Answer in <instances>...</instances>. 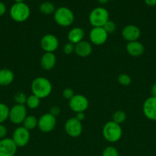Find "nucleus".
Segmentation results:
<instances>
[{
	"label": "nucleus",
	"instance_id": "obj_1",
	"mask_svg": "<svg viewBox=\"0 0 156 156\" xmlns=\"http://www.w3.org/2000/svg\"><path fill=\"white\" fill-rule=\"evenodd\" d=\"M32 94L39 98L43 99L48 97L52 91V85L45 77H37L32 81L31 85Z\"/></svg>",
	"mask_w": 156,
	"mask_h": 156
},
{
	"label": "nucleus",
	"instance_id": "obj_2",
	"mask_svg": "<svg viewBox=\"0 0 156 156\" xmlns=\"http://www.w3.org/2000/svg\"><path fill=\"white\" fill-rule=\"evenodd\" d=\"M102 136L109 143H116L122 136V127L113 120L107 122L102 127Z\"/></svg>",
	"mask_w": 156,
	"mask_h": 156
},
{
	"label": "nucleus",
	"instance_id": "obj_3",
	"mask_svg": "<svg viewBox=\"0 0 156 156\" xmlns=\"http://www.w3.org/2000/svg\"><path fill=\"white\" fill-rule=\"evenodd\" d=\"M9 14L13 21L16 22H24L30 17L31 10L26 3H15L11 7Z\"/></svg>",
	"mask_w": 156,
	"mask_h": 156
},
{
	"label": "nucleus",
	"instance_id": "obj_4",
	"mask_svg": "<svg viewBox=\"0 0 156 156\" xmlns=\"http://www.w3.org/2000/svg\"><path fill=\"white\" fill-rule=\"evenodd\" d=\"M54 21L61 27H69L74 21V14L69 8L59 7L54 13Z\"/></svg>",
	"mask_w": 156,
	"mask_h": 156
},
{
	"label": "nucleus",
	"instance_id": "obj_5",
	"mask_svg": "<svg viewBox=\"0 0 156 156\" xmlns=\"http://www.w3.org/2000/svg\"><path fill=\"white\" fill-rule=\"evenodd\" d=\"M110 14L107 9L103 7H96L90 12L89 15V21L93 27H103L109 21Z\"/></svg>",
	"mask_w": 156,
	"mask_h": 156
},
{
	"label": "nucleus",
	"instance_id": "obj_6",
	"mask_svg": "<svg viewBox=\"0 0 156 156\" xmlns=\"http://www.w3.org/2000/svg\"><path fill=\"white\" fill-rule=\"evenodd\" d=\"M27 116V108L25 105H15L9 109V118L14 124L22 123Z\"/></svg>",
	"mask_w": 156,
	"mask_h": 156
},
{
	"label": "nucleus",
	"instance_id": "obj_7",
	"mask_svg": "<svg viewBox=\"0 0 156 156\" xmlns=\"http://www.w3.org/2000/svg\"><path fill=\"white\" fill-rule=\"evenodd\" d=\"M89 107V101L83 94H74L69 100V108L75 113L85 112Z\"/></svg>",
	"mask_w": 156,
	"mask_h": 156
},
{
	"label": "nucleus",
	"instance_id": "obj_8",
	"mask_svg": "<svg viewBox=\"0 0 156 156\" xmlns=\"http://www.w3.org/2000/svg\"><path fill=\"white\" fill-rule=\"evenodd\" d=\"M64 129L69 136L73 138L80 136L83 132L82 122L78 120L76 117H71L66 121Z\"/></svg>",
	"mask_w": 156,
	"mask_h": 156
},
{
	"label": "nucleus",
	"instance_id": "obj_9",
	"mask_svg": "<svg viewBox=\"0 0 156 156\" xmlns=\"http://www.w3.org/2000/svg\"><path fill=\"white\" fill-rule=\"evenodd\" d=\"M30 137V131L22 126H18L14 130L12 139L17 147H24L29 143Z\"/></svg>",
	"mask_w": 156,
	"mask_h": 156
},
{
	"label": "nucleus",
	"instance_id": "obj_10",
	"mask_svg": "<svg viewBox=\"0 0 156 156\" xmlns=\"http://www.w3.org/2000/svg\"><path fill=\"white\" fill-rule=\"evenodd\" d=\"M56 123V117L51 115L50 113H46L38 119V127L41 132L49 133L54 129Z\"/></svg>",
	"mask_w": 156,
	"mask_h": 156
},
{
	"label": "nucleus",
	"instance_id": "obj_11",
	"mask_svg": "<svg viewBox=\"0 0 156 156\" xmlns=\"http://www.w3.org/2000/svg\"><path fill=\"white\" fill-rule=\"evenodd\" d=\"M40 44L45 53H54L59 47V41L55 35L47 34L42 37Z\"/></svg>",
	"mask_w": 156,
	"mask_h": 156
},
{
	"label": "nucleus",
	"instance_id": "obj_12",
	"mask_svg": "<svg viewBox=\"0 0 156 156\" xmlns=\"http://www.w3.org/2000/svg\"><path fill=\"white\" fill-rule=\"evenodd\" d=\"M108 33L102 27H93L89 34L90 41L93 44L100 46L105 44L108 39Z\"/></svg>",
	"mask_w": 156,
	"mask_h": 156
},
{
	"label": "nucleus",
	"instance_id": "obj_13",
	"mask_svg": "<svg viewBox=\"0 0 156 156\" xmlns=\"http://www.w3.org/2000/svg\"><path fill=\"white\" fill-rule=\"evenodd\" d=\"M142 111L147 119L155 121L156 120V98H148L145 101L142 106Z\"/></svg>",
	"mask_w": 156,
	"mask_h": 156
},
{
	"label": "nucleus",
	"instance_id": "obj_14",
	"mask_svg": "<svg viewBox=\"0 0 156 156\" xmlns=\"http://www.w3.org/2000/svg\"><path fill=\"white\" fill-rule=\"evenodd\" d=\"M17 148L12 139L4 138L0 140V156H15Z\"/></svg>",
	"mask_w": 156,
	"mask_h": 156
},
{
	"label": "nucleus",
	"instance_id": "obj_15",
	"mask_svg": "<svg viewBox=\"0 0 156 156\" xmlns=\"http://www.w3.org/2000/svg\"><path fill=\"white\" fill-rule=\"evenodd\" d=\"M122 36L124 40L128 42L138 41L141 36V30L139 27L134 24H128L126 25L122 31Z\"/></svg>",
	"mask_w": 156,
	"mask_h": 156
},
{
	"label": "nucleus",
	"instance_id": "obj_16",
	"mask_svg": "<svg viewBox=\"0 0 156 156\" xmlns=\"http://www.w3.org/2000/svg\"><path fill=\"white\" fill-rule=\"evenodd\" d=\"M93 51V47L90 42L87 41H82L78 44H75L74 52L78 56L87 57L90 56Z\"/></svg>",
	"mask_w": 156,
	"mask_h": 156
},
{
	"label": "nucleus",
	"instance_id": "obj_17",
	"mask_svg": "<svg viewBox=\"0 0 156 156\" xmlns=\"http://www.w3.org/2000/svg\"><path fill=\"white\" fill-rule=\"evenodd\" d=\"M126 51L130 56L133 57H138L142 56L145 52V47L139 41L128 42L126 45Z\"/></svg>",
	"mask_w": 156,
	"mask_h": 156
},
{
	"label": "nucleus",
	"instance_id": "obj_18",
	"mask_svg": "<svg viewBox=\"0 0 156 156\" xmlns=\"http://www.w3.org/2000/svg\"><path fill=\"white\" fill-rule=\"evenodd\" d=\"M57 62L56 56L54 53H44L41 58V66L44 70H51Z\"/></svg>",
	"mask_w": 156,
	"mask_h": 156
},
{
	"label": "nucleus",
	"instance_id": "obj_19",
	"mask_svg": "<svg viewBox=\"0 0 156 156\" xmlns=\"http://www.w3.org/2000/svg\"><path fill=\"white\" fill-rule=\"evenodd\" d=\"M84 36H85V32L84 29L82 27H75L68 32L67 39L69 42L75 45L80 41H84Z\"/></svg>",
	"mask_w": 156,
	"mask_h": 156
},
{
	"label": "nucleus",
	"instance_id": "obj_20",
	"mask_svg": "<svg viewBox=\"0 0 156 156\" xmlns=\"http://www.w3.org/2000/svg\"><path fill=\"white\" fill-rule=\"evenodd\" d=\"M15 79V75L12 70L9 69H0V85L8 86L12 83Z\"/></svg>",
	"mask_w": 156,
	"mask_h": 156
},
{
	"label": "nucleus",
	"instance_id": "obj_21",
	"mask_svg": "<svg viewBox=\"0 0 156 156\" xmlns=\"http://www.w3.org/2000/svg\"><path fill=\"white\" fill-rule=\"evenodd\" d=\"M38 119L33 115H28L23 122V126L28 130H32L38 126Z\"/></svg>",
	"mask_w": 156,
	"mask_h": 156
},
{
	"label": "nucleus",
	"instance_id": "obj_22",
	"mask_svg": "<svg viewBox=\"0 0 156 156\" xmlns=\"http://www.w3.org/2000/svg\"><path fill=\"white\" fill-rule=\"evenodd\" d=\"M39 10L44 15H51L54 13L56 9L54 5L50 2H44L40 5Z\"/></svg>",
	"mask_w": 156,
	"mask_h": 156
},
{
	"label": "nucleus",
	"instance_id": "obj_23",
	"mask_svg": "<svg viewBox=\"0 0 156 156\" xmlns=\"http://www.w3.org/2000/svg\"><path fill=\"white\" fill-rule=\"evenodd\" d=\"M40 104H41V98L37 97L36 95L32 94L31 95L28 96L25 105L28 108L32 110L36 109L39 107Z\"/></svg>",
	"mask_w": 156,
	"mask_h": 156
},
{
	"label": "nucleus",
	"instance_id": "obj_24",
	"mask_svg": "<svg viewBox=\"0 0 156 156\" xmlns=\"http://www.w3.org/2000/svg\"><path fill=\"white\" fill-rule=\"evenodd\" d=\"M126 114L123 111H117L113 114V121L118 124H122L126 120Z\"/></svg>",
	"mask_w": 156,
	"mask_h": 156
},
{
	"label": "nucleus",
	"instance_id": "obj_25",
	"mask_svg": "<svg viewBox=\"0 0 156 156\" xmlns=\"http://www.w3.org/2000/svg\"><path fill=\"white\" fill-rule=\"evenodd\" d=\"M9 109L10 108L7 105L0 103V123H3L9 118Z\"/></svg>",
	"mask_w": 156,
	"mask_h": 156
},
{
	"label": "nucleus",
	"instance_id": "obj_26",
	"mask_svg": "<svg viewBox=\"0 0 156 156\" xmlns=\"http://www.w3.org/2000/svg\"><path fill=\"white\" fill-rule=\"evenodd\" d=\"M28 96L22 91H18L14 95V101L16 105H25Z\"/></svg>",
	"mask_w": 156,
	"mask_h": 156
},
{
	"label": "nucleus",
	"instance_id": "obj_27",
	"mask_svg": "<svg viewBox=\"0 0 156 156\" xmlns=\"http://www.w3.org/2000/svg\"><path fill=\"white\" fill-rule=\"evenodd\" d=\"M118 82L120 85H123V86H128L131 84L132 79L128 75L125 74V73H122L118 76Z\"/></svg>",
	"mask_w": 156,
	"mask_h": 156
},
{
	"label": "nucleus",
	"instance_id": "obj_28",
	"mask_svg": "<svg viewBox=\"0 0 156 156\" xmlns=\"http://www.w3.org/2000/svg\"><path fill=\"white\" fill-rule=\"evenodd\" d=\"M102 156H119L117 149L113 146H108L102 151Z\"/></svg>",
	"mask_w": 156,
	"mask_h": 156
},
{
	"label": "nucleus",
	"instance_id": "obj_29",
	"mask_svg": "<svg viewBox=\"0 0 156 156\" xmlns=\"http://www.w3.org/2000/svg\"><path fill=\"white\" fill-rule=\"evenodd\" d=\"M102 27L105 29V30L108 33V34H112L113 33V32L116 31V24H115L114 21H111V20H109V21L104 24Z\"/></svg>",
	"mask_w": 156,
	"mask_h": 156
},
{
	"label": "nucleus",
	"instance_id": "obj_30",
	"mask_svg": "<svg viewBox=\"0 0 156 156\" xmlns=\"http://www.w3.org/2000/svg\"><path fill=\"white\" fill-rule=\"evenodd\" d=\"M75 50V45L71 44V43H67L63 47V52L64 54L66 55H70L74 52Z\"/></svg>",
	"mask_w": 156,
	"mask_h": 156
},
{
	"label": "nucleus",
	"instance_id": "obj_31",
	"mask_svg": "<svg viewBox=\"0 0 156 156\" xmlns=\"http://www.w3.org/2000/svg\"><path fill=\"white\" fill-rule=\"evenodd\" d=\"M62 95L64 98L67 99V100H70L73 97V95H74V92H73L72 88H66L63 90Z\"/></svg>",
	"mask_w": 156,
	"mask_h": 156
},
{
	"label": "nucleus",
	"instance_id": "obj_32",
	"mask_svg": "<svg viewBox=\"0 0 156 156\" xmlns=\"http://www.w3.org/2000/svg\"><path fill=\"white\" fill-rule=\"evenodd\" d=\"M50 113L51 115H53L54 117H57L60 114H61V108L58 106H53L50 108Z\"/></svg>",
	"mask_w": 156,
	"mask_h": 156
},
{
	"label": "nucleus",
	"instance_id": "obj_33",
	"mask_svg": "<svg viewBox=\"0 0 156 156\" xmlns=\"http://www.w3.org/2000/svg\"><path fill=\"white\" fill-rule=\"evenodd\" d=\"M7 128L6 127V126L2 124V123H0V140H2V139L6 138V135H7Z\"/></svg>",
	"mask_w": 156,
	"mask_h": 156
},
{
	"label": "nucleus",
	"instance_id": "obj_34",
	"mask_svg": "<svg viewBox=\"0 0 156 156\" xmlns=\"http://www.w3.org/2000/svg\"><path fill=\"white\" fill-rule=\"evenodd\" d=\"M6 12V6L3 2H0V17L5 15Z\"/></svg>",
	"mask_w": 156,
	"mask_h": 156
},
{
	"label": "nucleus",
	"instance_id": "obj_35",
	"mask_svg": "<svg viewBox=\"0 0 156 156\" xmlns=\"http://www.w3.org/2000/svg\"><path fill=\"white\" fill-rule=\"evenodd\" d=\"M76 119H77L78 120H80V121L82 122L83 120L85 119V114H84V112H80V113H76Z\"/></svg>",
	"mask_w": 156,
	"mask_h": 156
},
{
	"label": "nucleus",
	"instance_id": "obj_36",
	"mask_svg": "<svg viewBox=\"0 0 156 156\" xmlns=\"http://www.w3.org/2000/svg\"><path fill=\"white\" fill-rule=\"evenodd\" d=\"M145 4L148 6H155L156 5V0H144Z\"/></svg>",
	"mask_w": 156,
	"mask_h": 156
},
{
	"label": "nucleus",
	"instance_id": "obj_37",
	"mask_svg": "<svg viewBox=\"0 0 156 156\" xmlns=\"http://www.w3.org/2000/svg\"><path fill=\"white\" fill-rule=\"evenodd\" d=\"M151 96L156 98V83H154V85H152V87H151Z\"/></svg>",
	"mask_w": 156,
	"mask_h": 156
},
{
	"label": "nucleus",
	"instance_id": "obj_38",
	"mask_svg": "<svg viewBox=\"0 0 156 156\" xmlns=\"http://www.w3.org/2000/svg\"><path fill=\"white\" fill-rule=\"evenodd\" d=\"M109 0H98V2H99V3H100V4H106V3L108 2Z\"/></svg>",
	"mask_w": 156,
	"mask_h": 156
},
{
	"label": "nucleus",
	"instance_id": "obj_39",
	"mask_svg": "<svg viewBox=\"0 0 156 156\" xmlns=\"http://www.w3.org/2000/svg\"><path fill=\"white\" fill-rule=\"evenodd\" d=\"M15 3H21L24 2V0H14Z\"/></svg>",
	"mask_w": 156,
	"mask_h": 156
}]
</instances>
